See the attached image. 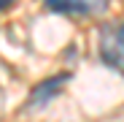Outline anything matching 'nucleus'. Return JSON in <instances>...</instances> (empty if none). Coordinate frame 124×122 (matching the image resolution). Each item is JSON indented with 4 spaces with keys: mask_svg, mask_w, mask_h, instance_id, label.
Segmentation results:
<instances>
[{
    "mask_svg": "<svg viewBox=\"0 0 124 122\" xmlns=\"http://www.w3.org/2000/svg\"><path fill=\"white\" fill-rule=\"evenodd\" d=\"M97 49H100V60L108 68L124 73V22L102 27L97 38Z\"/></svg>",
    "mask_w": 124,
    "mask_h": 122,
    "instance_id": "f257e3e1",
    "label": "nucleus"
},
{
    "mask_svg": "<svg viewBox=\"0 0 124 122\" xmlns=\"http://www.w3.org/2000/svg\"><path fill=\"white\" fill-rule=\"evenodd\" d=\"M46 8L54 14H68V16H97L102 14L111 0H43Z\"/></svg>",
    "mask_w": 124,
    "mask_h": 122,
    "instance_id": "f03ea898",
    "label": "nucleus"
},
{
    "mask_svg": "<svg viewBox=\"0 0 124 122\" xmlns=\"http://www.w3.org/2000/svg\"><path fill=\"white\" fill-rule=\"evenodd\" d=\"M70 71H62V73H57V76H49L46 81H40V84H35L32 87V92H30V100H27V106H32V109H43L49 100H54L59 92H62V87L70 81Z\"/></svg>",
    "mask_w": 124,
    "mask_h": 122,
    "instance_id": "7ed1b4c3",
    "label": "nucleus"
},
{
    "mask_svg": "<svg viewBox=\"0 0 124 122\" xmlns=\"http://www.w3.org/2000/svg\"><path fill=\"white\" fill-rule=\"evenodd\" d=\"M16 3V0H0V11H6V8H11Z\"/></svg>",
    "mask_w": 124,
    "mask_h": 122,
    "instance_id": "20e7f679",
    "label": "nucleus"
}]
</instances>
